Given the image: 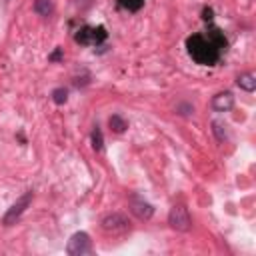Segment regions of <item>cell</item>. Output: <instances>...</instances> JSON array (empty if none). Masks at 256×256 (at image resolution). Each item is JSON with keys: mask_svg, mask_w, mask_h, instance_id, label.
Segmentation results:
<instances>
[{"mask_svg": "<svg viewBox=\"0 0 256 256\" xmlns=\"http://www.w3.org/2000/svg\"><path fill=\"white\" fill-rule=\"evenodd\" d=\"M100 226L108 234H122L126 230H130V220H128L124 214H120V212H112V214H106L102 218Z\"/></svg>", "mask_w": 256, "mask_h": 256, "instance_id": "5b68a950", "label": "cell"}, {"mask_svg": "<svg viewBox=\"0 0 256 256\" xmlns=\"http://www.w3.org/2000/svg\"><path fill=\"white\" fill-rule=\"evenodd\" d=\"M30 202H32V192H24L8 210H6V214H4V218H2V224L4 226H12V224H16L18 220H20V216L26 212V208L30 206Z\"/></svg>", "mask_w": 256, "mask_h": 256, "instance_id": "3957f363", "label": "cell"}, {"mask_svg": "<svg viewBox=\"0 0 256 256\" xmlns=\"http://www.w3.org/2000/svg\"><path fill=\"white\" fill-rule=\"evenodd\" d=\"M52 100H54V104H64L68 100V90L66 88H54L52 90Z\"/></svg>", "mask_w": 256, "mask_h": 256, "instance_id": "9a60e30c", "label": "cell"}, {"mask_svg": "<svg viewBox=\"0 0 256 256\" xmlns=\"http://www.w3.org/2000/svg\"><path fill=\"white\" fill-rule=\"evenodd\" d=\"M52 10H54L52 0H36L34 2V12L40 14V16H50Z\"/></svg>", "mask_w": 256, "mask_h": 256, "instance_id": "30bf717a", "label": "cell"}, {"mask_svg": "<svg viewBox=\"0 0 256 256\" xmlns=\"http://www.w3.org/2000/svg\"><path fill=\"white\" fill-rule=\"evenodd\" d=\"M182 116H188V114H192L194 112V106L192 104H178V108H176Z\"/></svg>", "mask_w": 256, "mask_h": 256, "instance_id": "2e32d148", "label": "cell"}, {"mask_svg": "<svg viewBox=\"0 0 256 256\" xmlns=\"http://www.w3.org/2000/svg\"><path fill=\"white\" fill-rule=\"evenodd\" d=\"M226 44L228 40L222 34V30L212 24L208 28V34H192L186 38V48L190 58L202 66H214L220 60V54L226 48Z\"/></svg>", "mask_w": 256, "mask_h": 256, "instance_id": "6da1fadb", "label": "cell"}, {"mask_svg": "<svg viewBox=\"0 0 256 256\" xmlns=\"http://www.w3.org/2000/svg\"><path fill=\"white\" fill-rule=\"evenodd\" d=\"M202 18L210 22V20H212V8H204V12H202Z\"/></svg>", "mask_w": 256, "mask_h": 256, "instance_id": "e0dca14e", "label": "cell"}, {"mask_svg": "<svg viewBox=\"0 0 256 256\" xmlns=\"http://www.w3.org/2000/svg\"><path fill=\"white\" fill-rule=\"evenodd\" d=\"M128 208H130V212L138 220H150L152 214H154V206L148 200H144L140 194H130L128 196Z\"/></svg>", "mask_w": 256, "mask_h": 256, "instance_id": "52a82bcc", "label": "cell"}, {"mask_svg": "<svg viewBox=\"0 0 256 256\" xmlns=\"http://www.w3.org/2000/svg\"><path fill=\"white\" fill-rule=\"evenodd\" d=\"M60 56H62V50H60V48H56V50L50 54V60H58Z\"/></svg>", "mask_w": 256, "mask_h": 256, "instance_id": "ac0fdd59", "label": "cell"}, {"mask_svg": "<svg viewBox=\"0 0 256 256\" xmlns=\"http://www.w3.org/2000/svg\"><path fill=\"white\" fill-rule=\"evenodd\" d=\"M236 84H238L242 90L252 92V90L256 88V76H254V72H244V74H240V76L236 78Z\"/></svg>", "mask_w": 256, "mask_h": 256, "instance_id": "9c48e42d", "label": "cell"}, {"mask_svg": "<svg viewBox=\"0 0 256 256\" xmlns=\"http://www.w3.org/2000/svg\"><path fill=\"white\" fill-rule=\"evenodd\" d=\"M110 128H112L116 134H122L126 128H128V122H126L120 114H112V116H110Z\"/></svg>", "mask_w": 256, "mask_h": 256, "instance_id": "8fae6325", "label": "cell"}, {"mask_svg": "<svg viewBox=\"0 0 256 256\" xmlns=\"http://www.w3.org/2000/svg\"><path fill=\"white\" fill-rule=\"evenodd\" d=\"M106 36L108 34H106V28L104 26H82L76 32L74 40L78 44H94V46H98L100 42L106 40Z\"/></svg>", "mask_w": 256, "mask_h": 256, "instance_id": "8992f818", "label": "cell"}, {"mask_svg": "<svg viewBox=\"0 0 256 256\" xmlns=\"http://www.w3.org/2000/svg\"><path fill=\"white\" fill-rule=\"evenodd\" d=\"M118 6L126 8L128 12H138L144 6V0H118Z\"/></svg>", "mask_w": 256, "mask_h": 256, "instance_id": "7c38bea8", "label": "cell"}, {"mask_svg": "<svg viewBox=\"0 0 256 256\" xmlns=\"http://www.w3.org/2000/svg\"><path fill=\"white\" fill-rule=\"evenodd\" d=\"M92 148L96 152H102V148H104V136H102L100 126H94V130H92Z\"/></svg>", "mask_w": 256, "mask_h": 256, "instance_id": "4fadbf2b", "label": "cell"}, {"mask_svg": "<svg viewBox=\"0 0 256 256\" xmlns=\"http://www.w3.org/2000/svg\"><path fill=\"white\" fill-rule=\"evenodd\" d=\"M168 224L172 230L176 232H188L192 228V220H190V214L186 210L184 204H174L168 212Z\"/></svg>", "mask_w": 256, "mask_h": 256, "instance_id": "7a4b0ae2", "label": "cell"}, {"mask_svg": "<svg viewBox=\"0 0 256 256\" xmlns=\"http://www.w3.org/2000/svg\"><path fill=\"white\" fill-rule=\"evenodd\" d=\"M92 252V240L86 232H76L70 236L66 244V254L68 256H84Z\"/></svg>", "mask_w": 256, "mask_h": 256, "instance_id": "277c9868", "label": "cell"}, {"mask_svg": "<svg viewBox=\"0 0 256 256\" xmlns=\"http://www.w3.org/2000/svg\"><path fill=\"white\" fill-rule=\"evenodd\" d=\"M232 106H234V94H232L230 90L218 92V94L212 98V108H214L216 112H228Z\"/></svg>", "mask_w": 256, "mask_h": 256, "instance_id": "ba28073f", "label": "cell"}, {"mask_svg": "<svg viewBox=\"0 0 256 256\" xmlns=\"http://www.w3.org/2000/svg\"><path fill=\"white\" fill-rule=\"evenodd\" d=\"M212 132H214V136H216V140L218 142H224L226 140V126L222 124V122H212Z\"/></svg>", "mask_w": 256, "mask_h": 256, "instance_id": "5bb4252c", "label": "cell"}]
</instances>
